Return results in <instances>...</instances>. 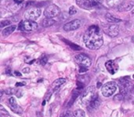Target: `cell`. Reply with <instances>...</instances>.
<instances>
[{"label": "cell", "mask_w": 134, "mask_h": 117, "mask_svg": "<svg viewBox=\"0 0 134 117\" xmlns=\"http://www.w3.org/2000/svg\"><path fill=\"white\" fill-rule=\"evenodd\" d=\"M22 72H23V73L30 72V68H25V69H23V70H22Z\"/></svg>", "instance_id": "cell-30"}, {"label": "cell", "mask_w": 134, "mask_h": 117, "mask_svg": "<svg viewBox=\"0 0 134 117\" xmlns=\"http://www.w3.org/2000/svg\"><path fill=\"white\" fill-rule=\"evenodd\" d=\"M14 74H15L16 76H19V77H21V76H22V74H21L20 72H19V71H15V72H14Z\"/></svg>", "instance_id": "cell-32"}, {"label": "cell", "mask_w": 134, "mask_h": 117, "mask_svg": "<svg viewBox=\"0 0 134 117\" xmlns=\"http://www.w3.org/2000/svg\"><path fill=\"white\" fill-rule=\"evenodd\" d=\"M60 8L56 5H51L44 10V17L47 19H53L60 15Z\"/></svg>", "instance_id": "cell-8"}, {"label": "cell", "mask_w": 134, "mask_h": 117, "mask_svg": "<svg viewBox=\"0 0 134 117\" xmlns=\"http://www.w3.org/2000/svg\"><path fill=\"white\" fill-rule=\"evenodd\" d=\"M38 28V24L32 20H24L21 21L19 25V29L21 31L31 32L36 30Z\"/></svg>", "instance_id": "cell-6"}, {"label": "cell", "mask_w": 134, "mask_h": 117, "mask_svg": "<svg viewBox=\"0 0 134 117\" xmlns=\"http://www.w3.org/2000/svg\"><path fill=\"white\" fill-rule=\"evenodd\" d=\"M16 93H17V89H15V88H8V89L5 91V93L8 95H12Z\"/></svg>", "instance_id": "cell-22"}, {"label": "cell", "mask_w": 134, "mask_h": 117, "mask_svg": "<svg viewBox=\"0 0 134 117\" xmlns=\"http://www.w3.org/2000/svg\"><path fill=\"white\" fill-rule=\"evenodd\" d=\"M60 117H64V114H63H63H62V115H61V116H60Z\"/></svg>", "instance_id": "cell-35"}, {"label": "cell", "mask_w": 134, "mask_h": 117, "mask_svg": "<svg viewBox=\"0 0 134 117\" xmlns=\"http://www.w3.org/2000/svg\"><path fill=\"white\" fill-rule=\"evenodd\" d=\"M16 28H17L16 25H11V26L6 27V28H4V29L2 30V35L4 36V37H8V36H9L10 34H12L15 31Z\"/></svg>", "instance_id": "cell-15"}, {"label": "cell", "mask_w": 134, "mask_h": 117, "mask_svg": "<svg viewBox=\"0 0 134 117\" xmlns=\"http://www.w3.org/2000/svg\"><path fill=\"white\" fill-rule=\"evenodd\" d=\"M117 83L114 82H107L106 84L101 87V91H102L103 96L105 97H109L111 95H113L115 93V91H117Z\"/></svg>", "instance_id": "cell-4"}, {"label": "cell", "mask_w": 134, "mask_h": 117, "mask_svg": "<svg viewBox=\"0 0 134 117\" xmlns=\"http://www.w3.org/2000/svg\"><path fill=\"white\" fill-rule=\"evenodd\" d=\"M106 68L108 70V72H110V74H115L116 71H118L119 67L115 64V62L113 60H108L106 62Z\"/></svg>", "instance_id": "cell-13"}, {"label": "cell", "mask_w": 134, "mask_h": 117, "mask_svg": "<svg viewBox=\"0 0 134 117\" xmlns=\"http://www.w3.org/2000/svg\"><path fill=\"white\" fill-rule=\"evenodd\" d=\"M10 24H11V21L10 20H3L1 22V24H0V27L3 28H6V27L10 26Z\"/></svg>", "instance_id": "cell-23"}, {"label": "cell", "mask_w": 134, "mask_h": 117, "mask_svg": "<svg viewBox=\"0 0 134 117\" xmlns=\"http://www.w3.org/2000/svg\"><path fill=\"white\" fill-rule=\"evenodd\" d=\"M0 112H1V114L2 115H8V113L4 109V107L2 105L0 106Z\"/></svg>", "instance_id": "cell-27"}, {"label": "cell", "mask_w": 134, "mask_h": 117, "mask_svg": "<svg viewBox=\"0 0 134 117\" xmlns=\"http://www.w3.org/2000/svg\"><path fill=\"white\" fill-rule=\"evenodd\" d=\"M86 0H76V4L77 6L81 7V8H84V5L86 3Z\"/></svg>", "instance_id": "cell-26"}, {"label": "cell", "mask_w": 134, "mask_h": 117, "mask_svg": "<svg viewBox=\"0 0 134 117\" xmlns=\"http://www.w3.org/2000/svg\"><path fill=\"white\" fill-rule=\"evenodd\" d=\"M41 14V8H31L30 9H28L24 14V17L26 20H36L37 19H39L40 16Z\"/></svg>", "instance_id": "cell-7"}, {"label": "cell", "mask_w": 134, "mask_h": 117, "mask_svg": "<svg viewBox=\"0 0 134 117\" xmlns=\"http://www.w3.org/2000/svg\"><path fill=\"white\" fill-rule=\"evenodd\" d=\"M131 89V83L129 78H121L119 80V91L120 93L124 96L127 95L130 90Z\"/></svg>", "instance_id": "cell-9"}, {"label": "cell", "mask_w": 134, "mask_h": 117, "mask_svg": "<svg viewBox=\"0 0 134 117\" xmlns=\"http://www.w3.org/2000/svg\"><path fill=\"white\" fill-rule=\"evenodd\" d=\"M85 116H86L85 112L80 109L75 111L74 113H72V114H71V117H85Z\"/></svg>", "instance_id": "cell-19"}, {"label": "cell", "mask_w": 134, "mask_h": 117, "mask_svg": "<svg viewBox=\"0 0 134 117\" xmlns=\"http://www.w3.org/2000/svg\"><path fill=\"white\" fill-rule=\"evenodd\" d=\"M80 27L81 21L79 19H75V20H72L63 25V30H65V31H73V30H76Z\"/></svg>", "instance_id": "cell-10"}, {"label": "cell", "mask_w": 134, "mask_h": 117, "mask_svg": "<svg viewBox=\"0 0 134 117\" xmlns=\"http://www.w3.org/2000/svg\"><path fill=\"white\" fill-rule=\"evenodd\" d=\"M75 60L80 66V70H79V72L80 73L86 72L88 68L91 66V59L84 53L77 54L75 57Z\"/></svg>", "instance_id": "cell-3"}, {"label": "cell", "mask_w": 134, "mask_h": 117, "mask_svg": "<svg viewBox=\"0 0 134 117\" xmlns=\"http://www.w3.org/2000/svg\"><path fill=\"white\" fill-rule=\"evenodd\" d=\"M120 0H108V4L109 5L110 7H119L120 6Z\"/></svg>", "instance_id": "cell-20"}, {"label": "cell", "mask_w": 134, "mask_h": 117, "mask_svg": "<svg viewBox=\"0 0 134 117\" xmlns=\"http://www.w3.org/2000/svg\"><path fill=\"white\" fill-rule=\"evenodd\" d=\"M134 8V2L133 1H130V2H126L121 4L120 6L119 7V10L121 12L123 11H130L132 8Z\"/></svg>", "instance_id": "cell-14"}, {"label": "cell", "mask_w": 134, "mask_h": 117, "mask_svg": "<svg viewBox=\"0 0 134 117\" xmlns=\"http://www.w3.org/2000/svg\"><path fill=\"white\" fill-rule=\"evenodd\" d=\"M103 31L108 36L112 38H115L119 35V27L118 24H106L103 25Z\"/></svg>", "instance_id": "cell-5"}, {"label": "cell", "mask_w": 134, "mask_h": 117, "mask_svg": "<svg viewBox=\"0 0 134 117\" xmlns=\"http://www.w3.org/2000/svg\"><path fill=\"white\" fill-rule=\"evenodd\" d=\"M45 103H46V102H45V101H43V102H42V105H45Z\"/></svg>", "instance_id": "cell-34"}, {"label": "cell", "mask_w": 134, "mask_h": 117, "mask_svg": "<svg viewBox=\"0 0 134 117\" xmlns=\"http://www.w3.org/2000/svg\"><path fill=\"white\" fill-rule=\"evenodd\" d=\"M63 41H64L65 43H68V45H69L70 47H71L72 48H74L75 50H80L81 48L79 46H77L76 44H75V43H72V42H69L68 40H65V39H63Z\"/></svg>", "instance_id": "cell-21"}, {"label": "cell", "mask_w": 134, "mask_h": 117, "mask_svg": "<svg viewBox=\"0 0 134 117\" xmlns=\"http://www.w3.org/2000/svg\"><path fill=\"white\" fill-rule=\"evenodd\" d=\"M24 85H25V82H18V83L16 84L17 87H19V86H24Z\"/></svg>", "instance_id": "cell-31"}, {"label": "cell", "mask_w": 134, "mask_h": 117, "mask_svg": "<svg viewBox=\"0 0 134 117\" xmlns=\"http://www.w3.org/2000/svg\"><path fill=\"white\" fill-rule=\"evenodd\" d=\"M54 23H55V21L52 20V19H42L41 20V26L43 27V28H49V27L52 26V25H54Z\"/></svg>", "instance_id": "cell-18"}, {"label": "cell", "mask_w": 134, "mask_h": 117, "mask_svg": "<svg viewBox=\"0 0 134 117\" xmlns=\"http://www.w3.org/2000/svg\"><path fill=\"white\" fill-rule=\"evenodd\" d=\"M84 41L86 48L90 50H98L103 45V37L100 28L97 26H91L84 36Z\"/></svg>", "instance_id": "cell-1"}, {"label": "cell", "mask_w": 134, "mask_h": 117, "mask_svg": "<svg viewBox=\"0 0 134 117\" xmlns=\"http://www.w3.org/2000/svg\"><path fill=\"white\" fill-rule=\"evenodd\" d=\"M8 104H9L10 108H11V109L13 110L15 113H22V112H23L22 108H21L20 106L18 105L17 102H16V100H15V98H14V97H10V98L8 99Z\"/></svg>", "instance_id": "cell-11"}, {"label": "cell", "mask_w": 134, "mask_h": 117, "mask_svg": "<svg viewBox=\"0 0 134 117\" xmlns=\"http://www.w3.org/2000/svg\"><path fill=\"white\" fill-rule=\"evenodd\" d=\"M47 60H48V59H47L46 57L41 58V65H45V64L47 63Z\"/></svg>", "instance_id": "cell-28"}, {"label": "cell", "mask_w": 134, "mask_h": 117, "mask_svg": "<svg viewBox=\"0 0 134 117\" xmlns=\"http://www.w3.org/2000/svg\"><path fill=\"white\" fill-rule=\"evenodd\" d=\"M106 19L108 23H111V24H118V23L121 22V19L119 17H115V16L111 15V14L108 13L106 15Z\"/></svg>", "instance_id": "cell-16"}, {"label": "cell", "mask_w": 134, "mask_h": 117, "mask_svg": "<svg viewBox=\"0 0 134 117\" xmlns=\"http://www.w3.org/2000/svg\"><path fill=\"white\" fill-rule=\"evenodd\" d=\"M99 104H100V101H99V99H96L95 101H93V102H91V103L89 104V105L87 106V109L89 112H93L95 111V110H97V108H98Z\"/></svg>", "instance_id": "cell-17"}, {"label": "cell", "mask_w": 134, "mask_h": 117, "mask_svg": "<svg viewBox=\"0 0 134 117\" xmlns=\"http://www.w3.org/2000/svg\"><path fill=\"white\" fill-rule=\"evenodd\" d=\"M92 3H93V6H100L103 4V1L104 0H91Z\"/></svg>", "instance_id": "cell-24"}, {"label": "cell", "mask_w": 134, "mask_h": 117, "mask_svg": "<svg viewBox=\"0 0 134 117\" xmlns=\"http://www.w3.org/2000/svg\"><path fill=\"white\" fill-rule=\"evenodd\" d=\"M122 98H123V95L121 94V93H119V94H118L117 96H115L114 100L115 101H120V100H122Z\"/></svg>", "instance_id": "cell-29"}, {"label": "cell", "mask_w": 134, "mask_h": 117, "mask_svg": "<svg viewBox=\"0 0 134 117\" xmlns=\"http://www.w3.org/2000/svg\"><path fill=\"white\" fill-rule=\"evenodd\" d=\"M21 96H22V93H20V91H18V93H17V97H19H19H21Z\"/></svg>", "instance_id": "cell-33"}, {"label": "cell", "mask_w": 134, "mask_h": 117, "mask_svg": "<svg viewBox=\"0 0 134 117\" xmlns=\"http://www.w3.org/2000/svg\"><path fill=\"white\" fill-rule=\"evenodd\" d=\"M76 12H77V10L75 9V7H71V8H69V15L70 16L75 15V14H76Z\"/></svg>", "instance_id": "cell-25"}, {"label": "cell", "mask_w": 134, "mask_h": 117, "mask_svg": "<svg viewBox=\"0 0 134 117\" xmlns=\"http://www.w3.org/2000/svg\"><path fill=\"white\" fill-rule=\"evenodd\" d=\"M65 82H66V80L63 78H60V79L55 80L52 82V86H51V91H52V93H54V91H56L57 90H59V88L61 87L63 84H64Z\"/></svg>", "instance_id": "cell-12"}, {"label": "cell", "mask_w": 134, "mask_h": 117, "mask_svg": "<svg viewBox=\"0 0 134 117\" xmlns=\"http://www.w3.org/2000/svg\"><path fill=\"white\" fill-rule=\"evenodd\" d=\"M97 98H98V96H97V93L96 91V88L94 86H90V87L86 88L84 91V93L81 94L80 101L83 105L88 106L93 101H95Z\"/></svg>", "instance_id": "cell-2"}]
</instances>
